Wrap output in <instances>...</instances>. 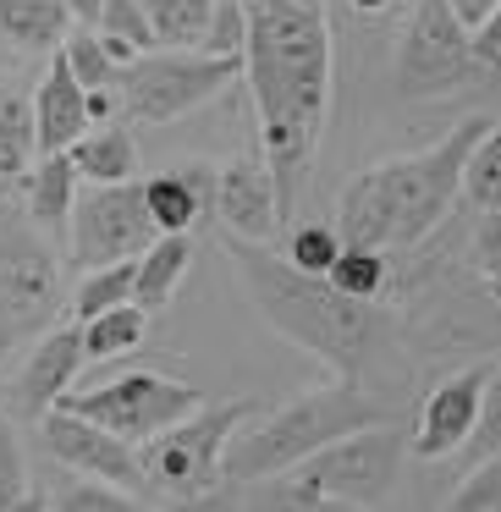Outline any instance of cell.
<instances>
[{"label": "cell", "mask_w": 501, "mask_h": 512, "mask_svg": "<svg viewBox=\"0 0 501 512\" xmlns=\"http://www.w3.org/2000/svg\"><path fill=\"white\" fill-rule=\"evenodd\" d=\"M463 452H474V457H501V364L490 369L485 413H479V430H474V441H468Z\"/></svg>", "instance_id": "35"}, {"label": "cell", "mask_w": 501, "mask_h": 512, "mask_svg": "<svg viewBox=\"0 0 501 512\" xmlns=\"http://www.w3.org/2000/svg\"><path fill=\"white\" fill-rule=\"evenodd\" d=\"M34 122H39V155L72 149L94 127L89 89H83V78L67 67L61 50H50V67H45V78H39V89H34Z\"/></svg>", "instance_id": "16"}, {"label": "cell", "mask_w": 501, "mask_h": 512, "mask_svg": "<svg viewBox=\"0 0 501 512\" xmlns=\"http://www.w3.org/2000/svg\"><path fill=\"white\" fill-rule=\"evenodd\" d=\"M61 56H67V67L83 78V89H111V83L122 78V61L111 56V45H105L100 28L72 23V34L61 39Z\"/></svg>", "instance_id": "29"}, {"label": "cell", "mask_w": 501, "mask_h": 512, "mask_svg": "<svg viewBox=\"0 0 501 512\" xmlns=\"http://www.w3.org/2000/svg\"><path fill=\"white\" fill-rule=\"evenodd\" d=\"M144 193H149V210H155L160 232H193L215 210V171L199 166V160H182L171 171H155L144 182Z\"/></svg>", "instance_id": "17"}, {"label": "cell", "mask_w": 501, "mask_h": 512, "mask_svg": "<svg viewBox=\"0 0 501 512\" xmlns=\"http://www.w3.org/2000/svg\"><path fill=\"white\" fill-rule=\"evenodd\" d=\"M446 507L457 512H501V457H479L468 468V479L446 496Z\"/></svg>", "instance_id": "34"}, {"label": "cell", "mask_w": 501, "mask_h": 512, "mask_svg": "<svg viewBox=\"0 0 501 512\" xmlns=\"http://www.w3.org/2000/svg\"><path fill=\"white\" fill-rule=\"evenodd\" d=\"M248 413H254V402H204L171 430H160L155 441H144L138 452H144L149 490L171 501L215 496V485L226 479V446L248 424Z\"/></svg>", "instance_id": "8"}, {"label": "cell", "mask_w": 501, "mask_h": 512, "mask_svg": "<svg viewBox=\"0 0 501 512\" xmlns=\"http://www.w3.org/2000/svg\"><path fill=\"white\" fill-rule=\"evenodd\" d=\"M479 83L468 23L452 0H419L397 39V94L402 100H441V94Z\"/></svg>", "instance_id": "10"}, {"label": "cell", "mask_w": 501, "mask_h": 512, "mask_svg": "<svg viewBox=\"0 0 501 512\" xmlns=\"http://www.w3.org/2000/svg\"><path fill=\"white\" fill-rule=\"evenodd\" d=\"M243 56H221V50H144L138 61H127L116 78V100H122V122L138 127H171L182 116H193L199 105H210L215 94H226L243 78Z\"/></svg>", "instance_id": "7"}, {"label": "cell", "mask_w": 501, "mask_h": 512, "mask_svg": "<svg viewBox=\"0 0 501 512\" xmlns=\"http://www.w3.org/2000/svg\"><path fill=\"white\" fill-rule=\"evenodd\" d=\"M67 232H72L67 259L78 270H94V265H116V259H138L160 237V226L144 182L133 177V182H83Z\"/></svg>", "instance_id": "11"}, {"label": "cell", "mask_w": 501, "mask_h": 512, "mask_svg": "<svg viewBox=\"0 0 501 512\" xmlns=\"http://www.w3.org/2000/svg\"><path fill=\"white\" fill-rule=\"evenodd\" d=\"M100 34H105V45H111V56L122 61V67L138 61L144 50H160V34H155V23H149L144 0H105Z\"/></svg>", "instance_id": "26"}, {"label": "cell", "mask_w": 501, "mask_h": 512, "mask_svg": "<svg viewBox=\"0 0 501 512\" xmlns=\"http://www.w3.org/2000/svg\"><path fill=\"white\" fill-rule=\"evenodd\" d=\"M193 265V243L188 232H160L155 243L138 254V281H133V303H144L149 314L166 309L171 298H177L182 276H188Z\"/></svg>", "instance_id": "21"}, {"label": "cell", "mask_w": 501, "mask_h": 512, "mask_svg": "<svg viewBox=\"0 0 501 512\" xmlns=\"http://www.w3.org/2000/svg\"><path fill=\"white\" fill-rule=\"evenodd\" d=\"M67 6H72V23H83V28H100L105 0H67Z\"/></svg>", "instance_id": "38"}, {"label": "cell", "mask_w": 501, "mask_h": 512, "mask_svg": "<svg viewBox=\"0 0 501 512\" xmlns=\"http://www.w3.org/2000/svg\"><path fill=\"white\" fill-rule=\"evenodd\" d=\"M89 364V347H83V325H50L34 347H28L23 369L12 375L6 386V413L12 419H28L39 424L72 386H78V369Z\"/></svg>", "instance_id": "14"}, {"label": "cell", "mask_w": 501, "mask_h": 512, "mask_svg": "<svg viewBox=\"0 0 501 512\" xmlns=\"http://www.w3.org/2000/svg\"><path fill=\"white\" fill-rule=\"evenodd\" d=\"M83 193V171L72 166L67 149H56V155H39L34 166H28V215H34L45 232H61V226L72 221V204H78Z\"/></svg>", "instance_id": "19"}, {"label": "cell", "mask_w": 501, "mask_h": 512, "mask_svg": "<svg viewBox=\"0 0 501 512\" xmlns=\"http://www.w3.org/2000/svg\"><path fill=\"white\" fill-rule=\"evenodd\" d=\"M496 364H468L463 375H446L441 386H430V397L413 413V435L408 452L424 463H441V457L463 452L479 430V413H485V386Z\"/></svg>", "instance_id": "13"}, {"label": "cell", "mask_w": 501, "mask_h": 512, "mask_svg": "<svg viewBox=\"0 0 501 512\" xmlns=\"http://www.w3.org/2000/svg\"><path fill=\"white\" fill-rule=\"evenodd\" d=\"M67 155L83 171V182H133L138 177V144H133L122 116L116 122H94Z\"/></svg>", "instance_id": "20"}, {"label": "cell", "mask_w": 501, "mask_h": 512, "mask_svg": "<svg viewBox=\"0 0 501 512\" xmlns=\"http://www.w3.org/2000/svg\"><path fill=\"white\" fill-rule=\"evenodd\" d=\"M72 309L61 259L28 204L0 199V364L34 347Z\"/></svg>", "instance_id": "6"}, {"label": "cell", "mask_w": 501, "mask_h": 512, "mask_svg": "<svg viewBox=\"0 0 501 512\" xmlns=\"http://www.w3.org/2000/svg\"><path fill=\"white\" fill-rule=\"evenodd\" d=\"M215 215H221V226L232 237H254V243L276 237L287 210H281V188H276V171H270L265 149L259 155H237L215 171Z\"/></svg>", "instance_id": "15"}, {"label": "cell", "mask_w": 501, "mask_h": 512, "mask_svg": "<svg viewBox=\"0 0 501 512\" xmlns=\"http://www.w3.org/2000/svg\"><path fill=\"white\" fill-rule=\"evenodd\" d=\"M39 160V122H34V100L17 89L12 78H0V182L23 177Z\"/></svg>", "instance_id": "22"}, {"label": "cell", "mask_w": 501, "mask_h": 512, "mask_svg": "<svg viewBox=\"0 0 501 512\" xmlns=\"http://www.w3.org/2000/svg\"><path fill=\"white\" fill-rule=\"evenodd\" d=\"M133 281H138V259H116V265L83 270V281L72 287V320H94V314L127 303L133 298Z\"/></svg>", "instance_id": "27"}, {"label": "cell", "mask_w": 501, "mask_h": 512, "mask_svg": "<svg viewBox=\"0 0 501 512\" xmlns=\"http://www.w3.org/2000/svg\"><path fill=\"white\" fill-rule=\"evenodd\" d=\"M490 127V116H463L446 138H435L419 155H397L380 166L358 171L342 188L336 204V232L342 243L364 248H419L452 221L457 199H463V166L468 149L479 144V133Z\"/></svg>", "instance_id": "2"}, {"label": "cell", "mask_w": 501, "mask_h": 512, "mask_svg": "<svg viewBox=\"0 0 501 512\" xmlns=\"http://www.w3.org/2000/svg\"><path fill=\"white\" fill-rule=\"evenodd\" d=\"M226 254H232L237 281H243L248 303L265 314L270 331L298 342L336 375H364V358L375 347V309L364 298H347L342 287H331V276H309L254 237L226 232Z\"/></svg>", "instance_id": "3"}, {"label": "cell", "mask_w": 501, "mask_h": 512, "mask_svg": "<svg viewBox=\"0 0 501 512\" xmlns=\"http://www.w3.org/2000/svg\"><path fill=\"white\" fill-rule=\"evenodd\" d=\"M72 479H78V485L56 490V496H50V507H61V512H116V507H144V501H138L133 490L111 485V479H94V474H72Z\"/></svg>", "instance_id": "32"}, {"label": "cell", "mask_w": 501, "mask_h": 512, "mask_svg": "<svg viewBox=\"0 0 501 512\" xmlns=\"http://www.w3.org/2000/svg\"><path fill=\"white\" fill-rule=\"evenodd\" d=\"M386 6H391V0H353V12H358V17H380Z\"/></svg>", "instance_id": "39"}, {"label": "cell", "mask_w": 501, "mask_h": 512, "mask_svg": "<svg viewBox=\"0 0 501 512\" xmlns=\"http://www.w3.org/2000/svg\"><path fill=\"white\" fill-rule=\"evenodd\" d=\"M78 325H83V347H89V364H105V358L133 353V347L149 336V309L127 298V303H116V309L94 314V320H78Z\"/></svg>", "instance_id": "23"}, {"label": "cell", "mask_w": 501, "mask_h": 512, "mask_svg": "<svg viewBox=\"0 0 501 512\" xmlns=\"http://www.w3.org/2000/svg\"><path fill=\"white\" fill-rule=\"evenodd\" d=\"M496 6H501V0H452V12L463 17L468 28H474V23H485V17L496 12Z\"/></svg>", "instance_id": "37"}, {"label": "cell", "mask_w": 501, "mask_h": 512, "mask_svg": "<svg viewBox=\"0 0 501 512\" xmlns=\"http://www.w3.org/2000/svg\"><path fill=\"white\" fill-rule=\"evenodd\" d=\"M468 39H474V67H479V78H496V72H501V6L485 17V23L468 28Z\"/></svg>", "instance_id": "36"}, {"label": "cell", "mask_w": 501, "mask_h": 512, "mask_svg": "<svg viewBox=\"0 0 501 512\" xmlns=\"http://www.w3.org/2000/svg\"><path fill=\"white\" fill-rule=\"evenodd\" d=\"M386 424V402H375L358 380L336 375V386H314L292 397L287 408L265 413L259 424H243L226 446V479L232 485H265V479L298 468L320 446L342 441L353 430Z\"/></svg>", "instance_id": "4"}, {"label": "cell", "mask_w": 501, "mask_h": 512, "mask_svg": "<svg viewBox=\"0 0 501 512\" xmlns=\"http://www.w3.org/2000/svg\"><path fill=\"white\" fill-rule=\"evenodd\" d=\"M248 45L243 78L259 116V149L281 188V210L292 215L298 188L314 166L325 116H331V23L320 0H243Z\"/></svg>", "instance_id": "1"}, {"label": "cell", "mask_w": 501, "mask_h": 512, "mask_svg": "<svg viewBox=\"0 0 501 512\" xmlns=\"http://www.w3.org/2000/svg\"><path fill=\"white\" fill-rule=\"evenodd\" d=\"M468 265L490 287V303L501 309V210H479L474 232H468Z\"/></svg>", "instance_id": "33"}, {"label": "cell", "mask_w": 501, "mask_h": 512, "mask_svg": "<svg viewBox=\"0 0 501 512\" xmlns=\"http://www.w3.org/2000/svg\"><path fill=\"white\" fill-rule=\"evenodd\" d=\"M149 23H155L160 45L171 50H204L215 28V12H221V0H144Z\"/></svg>", "instance_id": "24"}, {"label": "cell", "mask_w": 501, "mask_h": 512, "mask_svg": "<svg viewBox=\"0 0 501 512\" xmlns=\"http://www.w3.org/2000/svg\"><path fill=\"white\" fill-rule=\"evenodd\" d=\"M402 452H408V441L391 424H369V430H353L342 441L320 446V452L303 457L287 474L265 479L259 501H270V507H303V512L369 507V501H380L397 485Z\"/></svg>", "instance_id": "5"}, {"label": "cell", "mask_w": 501, "mask_h": 512, "mask_svg": "<svg viewBox=\"0 0 501 512\" xmlns=\"http://www.w3.org/2000/svg\"><path fill=\"white\" fill-rule=\"evenodd\" d=\"M391 254L386 248H364V243H342V254L331 259V287H342L347 298H364V303H375V298H386L391 292Z\"/></svg>", "instance_id": "25"}, {"label": "cell", "mask_w": 501, "mask_h": 512, "mask_svg": "<svg viewBox=\"0 0 501 512\" xmlns=\"http://www.w3.org/2000/svg\"><path fill=\"white\" fill-rule=\"evenodd\" d=\"M342 254V232L331 221H303L298 232L287 237V259L309 276H331V259Z\"/></svg>", "instance_id": "31"}, {"label": "cell", "mask_w": 501, "mask_h": 512, "mask_svg": "<svg viewBox=\"0 0 501 512\" xmlns=\"http://www.w3.org/2000/svg\"><path fill=\"white\" fill-rule=\"evenodd\" d=\"M39 441H45V452L56 457L67 474L111 479V485L133 490L138 501H155L149 474H144V452H138V441H127V435L105 430V424H94V419H83V413H72L56 402V408L39 419Z\"/></svg>", "instance_id": "12"}, {"label": "cell", "mask_w": 501, "mask_h": 512, "mask_svg": "<svg viewBox=\"0 0 501 512\" xmlns=\"http://www.w3.org/2000/svg\"><path fill=\"white\" fill-rule=\"evenodd\" d=\"M17 507H39V496L28 485V457H23L17 419L0 408V512H17Z\"/></svg>", "instance_id": "30"}, {"label": "cell", "mask_w": 501, "mask_h": 512, "mask_svg": "<svg viewBox=\"0 0 501 512\" xmlns=\"http://www.w3.org/2000/svg\"><path fill=\"white\" fill-rule=\"evenodd\" d=\"M61 408L83 413V419L105 424V430L127 435V441H155L160 430H171L177 419H188L193 408H204V391L188 380L155 375V369H127V375L105 380V386H72L61 397Z\"/></svg>", "instance_id": "9"}, {"label": "cell", "mask_w": 501, "mask_h": 512, "mask_svg": "<svg viewBox=\"0 0 501 512\" xmlns=\"http://www.w3.org/2000/svg\"><path fill=\"white\" fill-rule=\"evenodd\" d=\"M463 204L468 210H501V122H490L479 133V144L468 149L463 166Z\"/></svg>", "instance_id": "28"}, {"label": "cell", "mask_w": 501, "mask_h": 512, "mask_svg": "<svg viewBox=\"0 0 501 512\" xmlns=\"http://www.w3.org/2000/svg\"><path fill=\"white\" fill-rule=\"evenodd\" d=\"M72 34L67 0H0V39L23 56H50Z\"/></svg>", "instance_id": "18"}]
</instances>
